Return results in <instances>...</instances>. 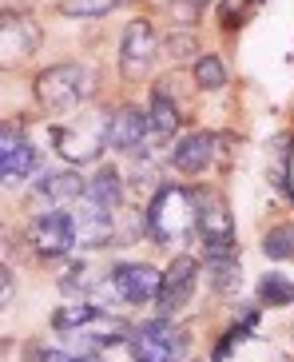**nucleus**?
Here are the masks:
<instances>
[{"label": "nucleus", "instance_id": "1", "mask_svg": "<svg viewBox=\"0 0 294 362\" xmlns=\"http://www.w3.org/2000/svg\"><path fill=\"white\" fill-rule=\"evenodd\" d=\"M199 223L195 195L183 187H159L151 207H147V231L155 235V243H183V235Z\"/></svg>", "mask_w": 294, "mask_h": 362}, {"label": "nucleus", "instance_id": "2", "mask_svg": "<svg viewBox=\"0 0 294 362\" xmlns=\"http://www.w3.org/2000/svg\"><path fill=\"white\" fill-rule=\"evenodd\" d=\"M195 211H199V235L207 247V259H235L239 243H235V219L227 211V203L219 195H195Z\"/></svg>", "mask_w": 294, "mask_h": 362}, {"label": "nucleus", "instance_id": "3", "mask_svg": "<svg viewBox=\"0 0 294 362\" xmlns=\"http://www.w3.org/2000/svg\"><path fill=\"white\" fill-rule=\"evenodd\" d=\"M183 330L171 319H147L131 330V362H179Z\"/></svg>", "mask_w": 294, "mask_h": 362}, {"label": "nucleus", "instance_id": "4", "mask_svg": "<svg viewBox=\"0 0 294 362\" xmlns=\"http://www.w3.org/2000/svg\"><path fill=\"white\" fill-rule=\"evenodd\" d=\"M36 96H40L44 107L52 112H68V107L84 104L88 96V72L80 64H56L48 72H40L36 80Z\"/></svg>", "mask_w": 294, "mask_h": 362}, {"label": "nucleus", "instance_id": "5", "mask_svg": "<svg viewBox=\"0 0 294 362\" xmlns=\"http://www.w3.org/2000/svg\"><path fill=\"white\" fill-rule=\"evenodd\" d=\"M32 243L44 259H60L76 247V231H72V215L68 207H48V211L36 215L32 223Z\"/></svg>", "mask_w": 294, "mask_h": 362}, {"label": "nucleus", "instance_id": "6", "mask_svg": "<svg viewBox=\"0 0 294 362\" xmlns=\"http://www.w3.org/2000/svg\"><path fill=\"white\" fill-rule=\"evenodd\" d=\"M199 263L191 255H179L175 263L163 271V283H159V310L163 315H175V310H183L191 303V295H195V283H199Z\"/></svg>", "mask_w": 294, "mask_h": 362}, {"label": "nucleus", "instance_id": "7", "mask_svg": "<svg viewBox=\"0 0 294 362\" xmlns=\"http://www.w3.org/2000/svg\"><path fill=\"white\" fill-rule=\"evenodd\" d=\"M159 283H163V275L147 263H119L116 271H112L116 295L124 298V303H131V307H143V303L159 298Z\"/></svg>", "mask_w": 294, "mask_h": 362}, {"label": "nucleus", "instance_id": "8", "mask_svg": "<svg viewBox=\"0 0 294 362\" xmlns=\"http://www.w3.org/2000/svg\"><path fill=\"white\" fill-rule=\"evenodd\" d=\"M151 60H155V33L147 21H131L124 33V44H119V72L127 80H139V76H147Z\"/></svg>", "mask_w": 294, "mask_h": 362}, {"label": "nucleus", "instance_id": "9", "mask_svg": "<svg viewBox=\"0 0 294 362\" xmlns=\"http://www.w3.org/2000/svg\"><path fill=\"white\" fill-rule=\"evenodd\" d=\"M68 215H72V231H76V247H100L112 239V211L107 207H100V203H92L84 195L80 203H72L68 207Z\"/></svg>", "mask_w": 294, "mask_h": 362}, {"label": "nucleus", "instance_id": "10", "mask_svg": "<svg viewBox=\"0 0 294 362\" xmlns=\"http://www.w3.org/2000/svg\"><path fill=\"white\" fill-rule=\"evenodd\" d=\"M32 168H36V148H32L20 132L4 128V136H0V180L4 183L24 180Z\"/></svg>", "mask_w": 294, "mask_h": 362}, {"label": "nucleus", "instance_id": "11", "mask_svg": "<svg viewBox=\"0 0 294 362\" xmlns=\"http://www.w3.org/2000/svg\"><path fill=\"white\" fill-rule=\"evenodd\" d=\"M211 156H215V139L207 132H191V136H183L171 148V168L183 171V175H199L211 163Z\"/></svg>", "mask_w": 294, "mask_h": 362}, {"label": "nucleus", "instance_id": "12", "mask_svg": "<svg viewBox=\"0 0 294 362\" xmlns=\"http://www.w3.org/2000/svg\"><path fill=\"white\" fill-rule=\"evenodd\" d=\"M151 132V116L139 112V107H124L116 119H112V128H107V148L116 151H131L143 144V136Z\"/></svg>", "mask_w": 294, "mask_h": 362}, {"label": "nucleus", "instance_id": "13", "mask_svg": "<svg viewBox=\"0 0 294 362\" xmlns=\"http://www.w3.org/2000/svg\"><path fill=\"white\" fill-rule=\"evenodd\" d=\"M36 192L52 203V207H72V203H80L88 195V183L80 175H72V171H44L40 183H36Z\"/></svg>", "mask_w": 294, "mask_h": 362}, {"label": "nucleus", "instance_id": "14", "mask_svg": "<svg viewBox=\"0 0 294 362\" xmlns=\"http://www.w3.org/2000/svg\"><path fill=\"white\" fill-rule=\"evenodd\" d=\"M290 148H294L290 136H278L271 144V183H274V192L283 195V199H294V187H290Z\"/></svg>", "mask_w": 294, "mask_h": 362}, {"label": "nucleus", "instance_id": "15", "mask_svg": "<svg viewBox=\"0 0 294 362\" xmlns=\"http://www.w3.org/2000/svg\"><path fill=\"white\" fill-rule=\"evenodd\" d=\"M88 199L107 207V211H116L119 199H124V183H119V171L116 168H100L95 171V180L88 183Z\"/></svg>", "mask_w": 294, "mask_h": 362}, {"label": "nucleus", "instance_id": "16", "mask_svg": "<svg viewBox=\"0 0 294 362\" xmlns=\"http://www.w3.org/2000/svg\"><path fill=\"white\" fill-rule=\"evenodd\" d=\"M151 132L155 136H171V132L179 128V112H175V104L167 100V92H163V84L155 88V96H151Z\"/></svg>", "mask_w": 294, "mask_h": 362}, {"label": "nucleus", "instance_id": "17", "mask_svg": "<svg viewBox=\"0 0 294 362\" xmlns=\"http://www.w3.org/2000/svg\"><path fill=\"white\" fill-rule=\"evenodd\" d=\"M259 298H263L266 307H286V303H294V283L286 275H263Z\"/></svg>", "mask_w": 294, "mask_h": 362}, {"label": "nucleus", "instance_id": "18", "mask_svg": "<svg viewBox=\"0 0 294 362\" xmlns=\"http://www.w3.org/2000/svg\"><path fill=\"white\" fill-rule=\"evenodd\" d=\"M95 315H100V310H95L92 303H76V307H64L52 322H56V330H64V334H72V330H84L88 322L95 319Z\"/></svg>", "mask_w": 294, "mask_h": 362}, {"label": "nucleus", "instance_id": "19", "mask_svg": "<svg viewBox=\"0 0 294 362\" xmlns=\"http://www.w3.org/2000/svg\"><path fill=\"white\" fill-rule=\"evenodd\" d=\"M211 267V287L219 291V295H231V291H239V263L235 259H207Z\"/></svg>", "mask_w": 294, "mask_h": 362}, {"label": "nucleus", "instance_id": "20", "mask_svg": "<svg viewBox=\"0 0 294 362\" xmlns=\"http://www.w3.org/2000/svg\"><path fill=\"white\" fill-rule=\"evenodd\" d=\"M263 251H266V259H290L294 255V227H274V231H266L263 235Z\"/></svg>", "mask_w": 294, "mask_h": 362}, {"label": "nucleus", "instance_id": "21", "mask_svg": "<svg viewBox=\"0 0 294 362\" xmlns=\"http://www.w3.org/2000/svg\"><path fill=\"white\" fill-rule=\"evenodd\" d=\"M195 80H199V88H211V92L227 84V72H223L219 56H199L195 60Z\"/></svg>", "mask_w": 294, "mask_h": 362}, {"label": "nucleus", "instance_id": "22", "mask_svg": "<svg viewBox=\"0 0 294 362\" xmlns=\"http://www.w3.org/2000/svg\"><path fill=\"white\" fill-rule=\"evenodd\" d=\"M112 8H119V0H60V12L68 16H104Z\"/></svg>", "mask_w": 294, "mask_h": 362}, {"label": "nucleus", "instance_id": "23", "mask_svg": "<svg viewBox=\"0 0 294 362\" xmlns=\"http://www.w3.org/2000/svg\"><path fill=\"white\" fill-rule=\"evenodd\" d=\"M76 362H104V358H95V354H84V358H76Z\"/></svg>", "mask_w": 294, "mask_h": 362}, {"label": "nucleus", "instance_id": "24", "mask_svg": "<svg viewBox=\"0 0 294 362\" xmlns=\"http://www.w3.org/2000/svg\"><path fill=\"white\" fill-rule=\"evenodd\" d=\"M191 4H203V0H191Z\"/></svg>", "mask_w": 294, "mask_h": 362}]
</instances>
